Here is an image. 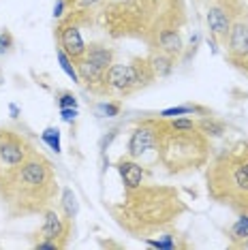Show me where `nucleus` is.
Instances as JSON below:
<instances>
[{
    "instance_id": "nucleus-1",
    "label": "nucleus",
    "mask_w": 248,
    "mask_h": 250,
    "mask_svg": "<svg viewBox=\"0 0 248 250\" xmlns=\"http://www.w3.org/2000/svg\"><path fill=\"white\" fill-rule=\"evenodd\" d=\"M116 223L133 237H148L165 231L186 212V203L176 188L169 186H137L128 188L120 206H111Z\"/></svg>"
},
{
    "instance_id": "nucleus-2",
    "label": "nucleus",
    "mask_w": 248,
    "mask_h": 250,
    "mask_svg": "<svg viewBox=\"0 0 248 250\" xmlns=\"http://www.w3.org/2000/svg\"><path fill=\"white\" fill-rule=\"evenodd\" d=\"M58 195L54 165L35 150L20 167L0 173V197L13 218L43 214Z\"/></svg>"
},
{
    "instance_id": "nucleus-3",
    "label": "nucleus",
    "mask_w": 248,
    "mask_h": 250,
    "mask_svg": "<svg viewBox=\"0 0 248 250\" xmlns=\"http://www.w3.org/2000/svg\"><path fill=\"white\" fill-rule=\"evenodd\" d=\"M206 167L207 195L238 216H248V139L225 146Z\"/></svg>"
},
{
    "instance_id": "nucleus-4",
    "label": "nucleus",
    "mask_w": 248,
    "mask_h": 250,
    "mask_svg": "<svg viewBox=\"0 0 248 250\" xmlns=\"http://www.w3.org/2000/svg\"><path fill=\"white\" fill-rule=\"evenodd\" d=\"M210 141L197 126L173 128L169 120L161 118V139L156 154L167 173H188L206 167L210 161Z\"/></svg>"
},
{
    "instance_id": "nucleus-5",
    "label": "nucleus",
    "mask_w": 248,
    "mask_h": 250,
    "mask_svg": "<svg viewBox=\"0 0 248 250\" xmlns=\"http://www.w3.org/2000/svg\"><path fill=\"white\" fill-rule=\"evenodd\" d=\"M77 75H80V82H83L88 86V90L97 94H107V71L114 64V52L109 47L101 43H92L86 45V52L80 60L75 62Z\"/></svg>"
},
{
    "instance_id": "nucleus-6",
    "label": "nucleus",
    "mask_w": 248,
    "mask_h": 250,
    "mask_svg": "<svg viewBox=\"0 0 248 250\" xmlns=\"http://www.w3.org/2000/svg\"><path fill=\"white\" fill-rule=\"evenodd\" d=\"M154 77L156 73L152 69L150 60L145 58H135L131 64H111L105 77L107 92L116 90V92L126 96L139 88H145Z\"/></svg>"
},
{
    "instance_id": "nucleus-7",
    "label": "nucleus",
    "mask_w": 248,
    "mask_h": 250,
    "mask_svg": "<svg viewBox=\"0 0 248 250\" xmlns=\"http://www.w3.org/2000/svg\"><path fill=\"white\" fill-rule=\"evenodd\" d=\"M43 216H45V220L41 227V235H39L37 248H49V250L64 248L71 237L73 218H69L66 214H60L58 209H54V208L45 209Z\"/></svg>"
},
{
    "instance_id": "nucleus-8",
    "label": "nucleus",
    "mask_w": 248,
    "mask_h": 250,
    "mask_svg": "<svg viewBox=\"0 0 248 250\" xmlns=\"http://www.w3.org/2000/svg\"><path fill=\"white\" fill-rule=\"evenodd\" d=\"M32 152H35V147L26 137L13 133V130H2L0 133V173L20 167L21 163L32 156Z\"/></svg>"
},
{
    "instance_id": "nucleus-9",
    "label": "nucleus",
    "mask_w": 248,
    "mask_h": 250,
    "mask_svg": "<svg viewBox=\"0 0 248 250\" xmlns=\"http://www.w3.org/2000/svg\"><path fill=\"white\" fill-rule=\"evenodd\" d=\"M159 139H161V118L159 120H144L131 133L126 154L131 158H142L150 150L159 147Z\"/></svg>"
},
{
    "instance_id": "nucleus-10",
    "label": "nucleus",
    "mask_w": 248,
    "mask_h": 250,
    "mask_svg": "<svg viewBox=\"0 0 248 250\" xmlns=\"http://www.w3.org/2000/svg\"><path fill=\"white\" fill-rule=\"evenodd\" d=\"M225 47H227V58L231 64L248 73V20L231 24V32Z\"/></svg>"
},
{
    "instance_id": "nucleus-11",
    "label": "nucleus",
    "mask_w": 248,
    "mask_h": 250,
    "mask_svg": "<svg viewBox=\"0 0 248 250\" xmlns=\"http://www.w3.org/2000/svg\"><path fill=\"white\" fill-rule=\"evenodd\" d=\"M58 43L60 49L64 52L73 62H77L86 52V43L82 39L80 26L73 24V21H62L58 28Z\"/></svg>"
},
{
    "instance_id": "nucleus-12",
    "label": "nucleus",
    "mask_w": 248,
    "mask_h": 250,
    "mask_svg": "<svg viewBox=\"0 0 248 250\" xmlns=\"http://www.w3.org/2000/svg\"><path fill=\"white\" fill-rule=\"evenodd\" d=\"M207 26H210V35L218 43L227 45V39L231 32V20H229L227 11L223 7H210L207 9Z\"/></svg>"
},
{
    "instance_id": "nucleus-13",
    "label": "nucleus",
    "mask_w": 248,
    "mask_h": 250,
    "mask_svg": "<svg viewBox=\"0 0 248 250\" xmlns=\"http://www.w3.org/2000/svg\"><path fill=\"white\" fill-rule=\"evenodd\" d=\"M118 167V173H120L122 178V184L124 188H137V186L144 184V167L139 163H135V158L126 156V158H120V161L116 163Z\"/></svg>"
},
{
    "instance_id": "nucleus-14",
    "label": "nucleus",
    "mask_w": 248,
    "mask_h": 250,
    "mask_svg": "<svg viewBox=\"0 0 248 250\" xmlns=\"http://www.w3.org/2000/svg\"><path fill=\"white\" fill-rule=\"evenodd\" d=\"M229 240L231 246H238V248H248V216L242 214L235 225L229 229Z\"/></svg>"
},
{
    "instance_id": "nucleus-15",
    "label": "nucleus",
    "mask_w": 248,
    "mask_h": 250,
    "mask_svg": "<svg viewBox=\"0 0 248 250\" xmlns=\"http://www.w3.org/2000/svg\"><path fill=\"white\" fill-rule=\"evenodd\" d=\"M150 64H152V69H154V73L159 77L169 75L171 69H173V56H169V54H165V52H161L159 49V52L150 58Z\"/></svg>"
},
{
    "instance_id": "nucleus-16",
    "label": "nucleus",
    "mask_w": 248,
    "mask_h": 250,
    "mask_svg": "<svg viewBox=\"0 0 248 250\" xmlns=\"http://www.w3.org/2000/svg\"><path fill=\"white\" fill-rule=\"evenodd\" d=\"M197 128H199L204 135H207V137H221V135L225 133V126L216 120H201L199 124H197Z\"/></svg>"
},
{
    "instance_id": "nucleus-17",
    "label": "nucleus",
    "mask_w": 248,
    "mask_h": 250,
    "mask_svg": "<svg viewBox=\"0 0 248 250\" xmlns=\"http://www.w3.org/2000/svg\"><path fill=\"white\" fill-rule=\"evenodd\" d=\"M56 54H58V60H60V66H62V71H64L66 73V75H69L71 79H73V82H80V75H77V69H75V66H73L71 64V58H69V56H66L64 52H62V49H58V52H56Z\"/></svg>"
},
{
    "instance_id": "nucleus-18",
    "label": "nucleus",
    "mask_w": 248,
    "mask_h": 250,
    "mask_svg": "<svg viewBox=\"0 0 248 250\" xmlns=\"http://www.w3.org/2000/svg\"><path fill=\"white\" fill-rule=\"evenodd\" d=\"M43 141H45V144H47L49 147H52L54 152H60V130H58V128H54V126L45 128Z\"/></svg>"
},
{
    "instance_id": "nucleus-19",
    "label": "nucleus",
    "mask_w": 248,
    "mask_h": 250,
    "mask_svg": "<svg viewBox=\"0 0 248 250\" xmlns=\"http://www.w3.org/2000/svg\"><path fill=\"white\" fill-rule=\"evenodd\" d=\"M62 206H64V214L69 216V218H73V216L77 214V199L73 195V190H69V188L64 190V195H62Z\"/></svg>"
},
{
    "instance_id": "nucleus-20",
    "label": "nucleus",
    "mask_w": 248,
    "mask_h": 250,
    "mask_svg": "<svg viewBox=\"0 0 248 250\" xmlns=\"http://www.w3.org/2000/svg\"><path fill=\"white\" fill-rule=\"evenodd\" d=\"M197 111V107L193 105H180V107H171V109H165L161 111L159 118H173V116H184V113H193Z\"/></svg>"
},
{
    "instance_id": "nucleus-21",
    "label": "nucleus",
    "mask_w": 248,
    "mask_h": 250,
    "mask_svg": "<svg viewBox=\"0 0 248 250\" xmlns=\"http://www.w3.org/2000/svg\"><path fill=\"white\" fill-rule=\"evenodd\" d=\"M58 103H60V109H64V107H77V101H75V96H73L71 92H62Z\"/></svg>"
},
{
    "instance_id": "nucleus-22",
    "label": "nucleus",
    "mask_w": 248,
    "mask_h": 250,
    "mask_svg": "<svg viewBox=\"0 0 248 250\" xmlns=\"http://www.w3.org/2000/svg\"><path fill=\"white\" fill-rule=\"evenodd\" d=\"M13 45V37H11V32H0V54L9 52V47Z\"/></svg>"
},
{
    "instance_id": "nucleus-23",
    "label": "nucleus",
    "mask_w": 248,
    "mask_h": 250,
    "mask_svg": "<svg viewBox=\"0 0 248 250\" xmlns=\"http://www.w3.org/2000/svg\"><path fill=\"white\" fill-rule=\"evenodd\" d=\"M99 109L103 111L105 116L114 118V116H118V111H120V103H103V105H99Z\"/></svg>"
},
{
    "instance_id": "nucleus-24",
    "label": "nucleus",
    "mask_w": 248,
    "mask_h": 250,
    "mask_svg": "<svg viewBox=\"0 0 248 250\" xmlns=\"http://www.w3.org/2000/svg\"><path fill=\"white\" fill-rule=\"evenodd\" d=\"M60 116H62V120H66V122L75 120V116H77V107H64V109H60Z\"/></svg>"
},
{
    "instance_id": "nucleus-25",
    "label": "nucleus",
    "mask_w": 248,
    "mask_h": 250,
    "mask_svg": "<svg viewBox=\"0 0 248 250\" xmlns=\"http://www.w3.org/2000/svg\"><path fill=\"white\" fill-rule=\"evenodd\" d=\"M62 9H64V0H58V2H56V9H54V18H60Z\"/></svg>"
},
{
    "instance_id": "nucleus-26",
    "label": "nucleus",
    "mask_w": 248,
    "mask_h": 250,
    "mask_svg": "<svg viewBox=\"0 0 248 250\" xmlns=\"http://www.w3.org/2000/svg\"><path fill=\"white\" fill-rule=\"evenodd\" d=\"M0 133H2V130H0Z\"/></svg>"
}]
</instances>
